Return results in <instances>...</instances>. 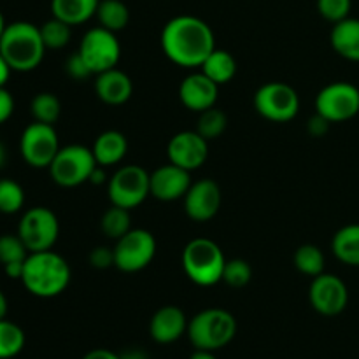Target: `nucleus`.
I'll return each mask as SVG.
<instances>
[{"label":"nucleus","instance_id":"obj_1","mask_svg":"<svg viewBox=\"0 0 359 359\" xmlns=\"http://www.w3.org/2000/svg\"><path fill=\"white\" fill-rule=\"evenodd\" d=\"M161 49L175 65L202 67L207 56L216 49L212 28L195 16H177L161 32Z\"/></svg>","mask_w":359,"mask_h":359},{"label":"nucleus","instance_id":"obj_2","mask_svg":"<svg viewBox=\"0 0 359 359\" xmlns=\"http://www.w3.org/2000/svg\"><path fill=\"white\" fill-rule=\"evenodd\" d=\"M21 283L39 298H53L67 290L70 283V266L60 255L49 251L30 252L25 259Z\"/></svg>","mask_w":359,"mask_h":359},{"label":"nucleus","instance_id":"obj_3","mask_svg":"<svg viewBox=\"0 0 359 359\" xmlns=\"http://www.w3.org/2000/svg\"><path fill=\"white\" fill-rule=\"evenodd\" d=\"M41 28L28 21L7 25L0 39V55L9 63L11 70L30 72L41 65L46 53Z\"/></svg>","mask_w":359,"mask_h":359},{"label":"nucleus","instance_id":"obj_4","mask_svg":"<svg viewBox=\"0 0 359 359\" xmlns=\"http://www.w3.org/2000/svg\"><path fill=\"white\" fill-rule=\"evenodd\" d=\"M224 265L223 251L209 238H193L182 251V269L196 286H214L223 280Z\"/></svg>","mask_w":359,"mask_h":359},{"label":"nucleus","instance_id":"obj_5","mask_svg":"<svg viewBox=\"0 0 359 359\" xmlns=\"http://www.w3.org/2000/svg\"><path fill=\"white\" fill-rule=\"evenodd\" d=\"M189 342L200 351H214L228 346L237 333V321L223 309H207L188 323Z\"/></svg>","mask_w":359,"mask_h":359},{"label":"nucleus","instance_id":"obj_6","mask_svg":"<svg viewBox=\"0 0 359 359\" xmlns=\"http://www.w3.org/2000/svg\"><path fill=\"white\" fill-rule=\"evenodd\" d=\"M97 165L93 151L74 144V146L60 147L58 154L49 165V174L58 186L76 188V186L90 181Z\"/></svg>","mask_w":359,"mask_h":359},{"label":"nucleus","instance_id":"obj_7","mask_svg":"<svg viewBox=\"0 0 359 359\" xmlns=\"http://www.w3.org/2000/svg\"><path fill=\"white\" fill-rule=\"evenodd\" d=\"M18 235L27 245L28 252L49 251L58 241V217L48 207H34L21 217Z\"/></svg>","mask_w":359,"mask_h":359},{"label":"nucleus","instance_id":"obj_8","mask_svg":"<svg viewBox=\"0 0 359 359\" xmlns=\"http://www.w3.org/2000/svg\"><path fill=\"white\" fill-rule=\"evenodd\" d=\"M151 174H147L139 165H126L121 167L109 181V200L112 205L123 209L139 207L151 195L149 184Z\"/></svg>","mask_w":359,"mask_h":359},{"label":"nucleus","instance_id":"obj_9","mask_svg":"<svg viewBox=\"0 0 359 359\" xmlns=\"http://www.w3.org/2000/svg\"><path fill=\"white\" fill-rule=\"evenodd\" d=\"M255 107L269 121L284 123L293 119L300 111V98L294 88L286 83H266L256 91Z\"/></svg>","mask_w":359,"mask_h":359},{"label":"nucleus","instance_id":"obj_10","mask_svg":"<svg viewBox=\"0 0 359 359\" xmlns=\"http://www.w3.org/2000/svg\"><path fill=\"white\" fill-rule=\"evenodd\" d=\"M20 151L23 160L34 168H49L60 151L58 133L55 126L46 123H32L21 133Z\"/></svg>","mask_w":359,"mask_h":359},{"label":"nucleus","instance_id":"obj_11","mask_svg":"<svg viewBox=\"0 0 359 359\" xmlns=\"http://www.w3.org/2000/svg\"><path fill=\"white\" fill-rule=\"evenodd\" d=\"M156 255V241L147 230H130L116 241L114 266L121 272L133 273L146 269Z\"/></svg>","mask_w":359,"mask_h":359},{"label":"nucleus","instance_id":"obj_12","mask_svg":"<svg viewBox=\"0 0 359 359\" xmlns=\"http://www.w3.org/2000/svg\"><path fill=\"white\" fill-rule=\"evenodd\" d=\"M79 53L93 74H102L118 65L121 48L114 32L104 27L86 32L79 46Z\"/></svg>","mask_w":359,"mask_h":359},{"label":"nucleus","instance_id":"obj_13","mask_svg":"<svg viewBox=\"0 0 359 359\" xmlns=\"http://www.w3.org/2000/svg\"><path fill=\"white\" fill-rule=\"evenodd\" d=\"M316 112L330 123H342L359 112V90L351 83H333L316 97Z\"/></svg>","mask_w":359,"mask_h":359},{"label":"nucleus","instance_id":"obj_14","mask_svg":"<svg viewBox=\"0 0 359 359\" xmlns=\"http://www.w3.org/2000/svg\"><path fill=\"white\" fill-rule=\"evenodd\" d=\"M309 298L316 312L321 316H339L344 312L349 302V291H347L346 283L340 277L333 273H319L314 277L309 291Z\"/></svg>","mask_w":359,"mask_h":359},{"label":"nucleus","instance_id":"obj_15","mask_svg":"<svg viewBox=\"0 0 359 359\" xmlns=\"http://www.w3.org/2000/svg\"><path fill=\"white\" fill-rule=\"evenodd\" d=\"M167 154L170 163L191 172L202 167L209 156V140L203 139L198 132L175 133L167 146Z\"/></svg>","mask_w":359,"mask_h":359},{"label":"nucleus","instance_id":"obj_16","mask_svg":"<svg viewBox=\"0 0 359 359\" xmlns=\"http://www.w3.org/2000/svg\"><path fill=\"white\" fill-rule=\"evenodd\" d=\"M221 207V189L212 179H202L191 184L184 196L186 214L193 221L205 223L212 219Z\"/></svg>","mask_w":359,"mask_h":359},{"label":"nucleus","instance_id":"obj_17","mask_svg":"<svg viewBox=\"0 0 359 359\" xmlns=\"http://www.w3.org/2000/svg\"><path fill=\"white\" fill-rule=\"evenodd\" d=\"M151 195L161 202H172V200L184 198L188 189L191 188L189 172L177 167L174 163L163 165L156 168L149 177Z\"/></svg>","mask_w":359,"mask_h":359},{"label":"nucleus","instance_id":"obj_18","mask_svg":"<svg viewBox=\"0 0 359 359\" xmlns=\"http://www.w3.org/2000/svg\"><path fill=\"white\" fill-rule=\"evenodd\" d=\"M217 84L203 72H195L186 77L179 86V98L189 111L202 112L216 105Z\"/></svg>","mask_w":359,"mask_h":359},{"label":"nucleus","instance_id":"obj_19","mask_svg":"<svg viewBox=\"0 0 359 359\" xmlns=\"http://www.w3.org/2000/svg\"><path fill=\"white\" fill-rule=\"evenodd\" d=\"M188 332L184 312L175 305H167L154 312L149 325V333L158 344H174Z\"/></svg>","mask_w":359,"mask_h":359},{"label":"nucleus","instance_id":"obj_20","mask_svg":"<svg viewBox=\"0 0 359 359\" xmlns=\"http://www.w3.org/2000/svg\"><path fill=\"white\" fill-rule=\"evenodd\" d=\"M95 91H97V97L104 104L121 105L128 102L130 97H132L133 84L132 79L125 72H121V70L114 67V69L97 74Z\"/></svg>","mask_w":359,"mask_h":359},{"label":"nucleus","instance_id":"obj_21","mask_svg":"<svg viewBox=\"0 0 359 359\" xmlns=\"http://www.w3.org/2000/svg\"><path fill=\"white\" fill-rule=\"evenodd\" d=\"M91 151H93V156L98 165L111 167V165L119 163L126 156L128 140L118 130H107L97 137Z\"/></svg>","mask_w":359,"mask_h":359},{"label":"nucleus","instance_id":"obj_22","mask_svg":"<svg viewBox=\"0 0 359 359\" xmlns=\"http://www.w3.org/2000/svg\"><path fill=\"white\" fill-rule=\"evenodd\" d=\"M332 46L342 58L359 62V20L346 18L332 30Z\"/></svg>","mask_w":359,"mask_h":359},{"label":"nucleus","instance_id":"obj_23","mask_svg":"<svg viewBox=\"0 0 359 359\" xmlns=\"http://www.w3.org/2000/svg\"><path fill=\"white\" fill-rule=\"evenodd\" d=\"M100 0H51V13L70 27L81 25L97 14Z\"/></svg>","mask_w":359,"mask_h":359},{"label":"nucleus","instance_id":"obj_24","mask_svg":"<svg viewBox=\"0 0 359 359\" xmlns=\"http://www.w3.org/2000/svg\"><path fill=\"white\" fill-rule=\"evenodd\" d=\"M202 72L205 74L209 79H212L217 86L221 84L230 83L237 74V62L231 56V53L224 51V49H214L205 62L202 63Z\"/></svg>","mask_w":359,"mask_h":359},{"label":"nucleus","instance_id":"obj_25","mask_svg":"<svg viewBox=\"0 0 359 359\" xmlns=\"http://www.w3.org/2000/svg\"><path fill=\"white\" fill-rule=\"evenodd\" d=\"M337 259L349 266H359V224H347L340 228L332 242Z\"/></svg>","mask_w":359,"mask_h":359},{"label":"nucleus","instance_id":"obj_26","mask_svg":"<svg viewBox=\"0 0 359 359\" xmlns=\"http://www.w3.org/2000/svg\"><path fill=\"white\" fill-rule=\"evenodd\" d=\"M97 18L100 21V27L107 28L111 32H119L128 25L130 11L125 2L121 0H100L97 9Z\"/></svg>","mask_w":359,"mask_h":359},{"label":"nucleus","instance_id":"obj_27","mask_svg":"<svg viewBox=\"0 0 359 359\" xmlns=\"http://www.w3.org/2000/svg\"><path fill=\"white\" fill-rule=\"evenodd\" d=\"M294 266L309 277H318L325 272V255L312 244L300 245L294 252Z\"/></svg>","mask_w":359,"mask_h":359},{"label":"nucleus","instance_id":"obj_28","mask_svg":"<svg viewBox=\"0 0 359 359\" xmlns=\"http://www.w3.org/2000/svg\"><path fill=\"white\" fill-rule=\"evenodd\" d=\"M25 347V333L14 323L0 319V359L18 356Z\"/></svg>","mask_w":359,"mask_h":359},{"label":"nucleus","instance_id":"obj_29","mask_svg":"<svg viewBox=\"0 0 359 359\" xmlns=\"http://www.w3.org/2000/svg\"><path fill=\"white\" fill-rule=\"evenodd\" d=\"M30 107L35 121L46 123V125H55L60 118V112H62V104H60L58 97L48 93V91L35 95Z\"/></svg>","mask_w":359,"mask_h":359},{"label":"nucleus","instance_id":"obj_30","mask_svg":"<svg viewBox=\"0 0 359 359\" xmlns=\"http://www.w3.org/2000/svg\"><path fill=\"white\" fill-rule=\"evenodd\" d=\"M102 231L107 235L109 238H121L123 235L128 233L132 228H130V212L128 209H123V207L112 205L107 212L102 217Z\"/></svg>","mask_w":359,"mask_h":359},{"label":"nucleus","instance_id":"obj_31","mask_svg":"<svg viewBox=\"0 0 359 359\" xmlns=\"http://www.w3.org/2000/svg\"><path fill=\"white\" fill-rule=\"evenodd\" d=\"M226 125H228L226 114H224L221 109L210 107L200 112L196 132H198L203 139L212 140V139H217V137L226 130Z\"/></svg>","mask_w":359,"mask_h":359},{"label":"nucleus","instance_id":"obj_32","mask_svg":"<svg viewBox=\"0 0 359 359\" xmlns=\"http://www.w3.org/2000/svg\"><path fill=\"white\" fill-rule=\"evenodd\" d=\"M41 35L48 49H62L70 41V25L53 16L41 27Z\"/></svg>","mask_w":359,"mask_h":359},{"label":"nucleus","instance_id":"obj_33","mask_svg":"<svg viewBox=\"0 0 359 359\" xmlns=\"http://www.w3.org/2000/svg\"><path fill=\"white\" fill-rule=\"evenodd\" d=\"M25 203L23 188L13 179L0 181V212L16 214L20 212Z\"/></svg>","mask_w":359,"mask_h":359},{"label":"nucleus","instance_id":"obj_34","mask_svg":"<svg viewBox=\"0 0 359 359\" xmlns=\"http://www.w3.org/2000/svg\"><path fill=\"white\" fill-rule=\"evenodd\" d=\"M27 256L28 249L20 238V235H2L0 237V263L2 265L25 262Z\"/></svg>","mask_w":359,"mask_h":359},{"label":"nucleus","instance_id":"obj_35","mask_svg":"<svg viewBox=\"0 0 359 359\" xmlns=\"http://www.w3.org/2000/svg\"><path fill=\"white\" fill-rule=\"evenodd\" d=\"M252 277V270L245 259H230L223 270V280L231 287L248 286Z\"/></svg>","mask_w":359,"mask_h":359},{"label":"nucleus","instance_id":"obj_36","mask_svg":"<svg viewBox=\"0 0 359 359\" xmlns=\"http://www.w3.org/2000/svg\"><path fill=\"white\" fill-rule=\"evenodd\" d=\"M351 4V0H318V11L325 20L339 23L349 18Z\"/></svg>","mask_w":359,"mask_h":359},{"label":"nucleus","instance_id":"obj_37","mask_svg":"<svg viewBox=\"0 0 359 359\" xmlns=\"http://www.w3.org/2000/svg\"><path fill=\"white\" fill-rule=\"evenodd\" d=\"M67 72H69L70 77H74V79H86V77L93 76V72L90 70V67H88V63L84 62V58L81 56V53H74V55H70V58L67 60Z\"/></svg>","mask_w":359,"mask_h":359},{"label":"nucleus","instance_id":"obj_38","mask_svg":"<svg viewBox=\"0 0 359 359\" xmlns=\"http://www.w3.org/2000/svg\"><path fill=\"white\" fill-rule=\"evenodd\" d=\"M90 263L91 266L98 270H105L109 266L114 265V249L109 248H95L93 251L90 252Z\"/></svg>","mask_w":359,"mask_h":359},{"label":"nucleus","instance_id":"obj_39","mask_svg":"<svg viewBox=\"0 0 359 359\" xmlns=\"http://www.w3.org/2000/svg\"><path fill=\"white\" fill-rule=\"evenodd\" d=\"M14 112V98L6 88H0V125L6 123Z\"/></svg>","mask_w":359,"mask_h":359},{"label":"nucleus","instance_id":"obj_40","mask_svg":"<svg viewBox=\"0 0 359 359\" xmlns=\"http://www.w3.org/2000/svg\"><path fill=\"white\" fill-rule=\"evenodd\" d=\"M330 128V121L328 119L323 118L321 114L316 112V116H312L311 121H309V132L312 133L314 137H323Z\"/></svg>","mask_w":359,"mask_h":359},{"label":"nucleus","instance_id":"obj_41","mask_svg":"<svg viewBox=\"0 0 359 359\" xmlns=\"http://www.w3.org/2000/svg\"><path fill=\"white\" fill-rule=\"evenodd\" d=\"M83 359H121V354H116L107 349H95L90 351Z\"/></svg>","mask_w":359,"mask_h":359},{"label":"nucleus","instance_id":"obj_42","mask_svg":"<svg viewBox=\"0 0 359 359\" xmlns=\"http://www.w3.org/2000/svg\"><path fill=\"white\" fill-rule=\"evenodd\" d=\"M23 269H25V262H16V263H9V265H4V270H6V273L11 277V279L21 280Z\"/></svg>","mask_w":359,"mask_h":359},{"label":"nucleus","instance_id":"obj_43","mask_svg":"<svg viewBox=\"0 0 359 359\" xmlns=\"http://www.w3.org/2000/svg\"><path fill=\"white\" fill-rule=\"evenodd\" d=\"M9 74H11V67L9 63L6 62L2 55H0V88L6 86L7 79H9Z\"/></svg>","mask_w":359,"mask_h":359},{"label":"nucleus","instance_id":"obj_44","mask_svg":"<svg viewBox=\"0 0 359 359\" xmlns=\"http://www.w3.org/2000/svg\"><path fill=\"white\" fill-rule=\"evenodd\" d=\"M189 359H217L216 356H214L212 353H210V351H200V349H196L195 353L191 354V358Z\"/></svg>","mask_w":359,"mask_h":359},{"label":"nucleus","instance_id":"obj_45","mask_svg":"<svg viewBox=\"0 0 359 359\" xmlns=\"http://www.w3.org/2000/svg\"><path fill=\"white\" fill-rule=\"evenodd\" d=\"M121 359H146V354L142 351H128V353L121 354Z\"/></svg>","mask_w":359,"mask_h":359},{"label":"nucleus","instance_id":"obj_46","mask_svg":"<svg viewBox=\"0 0 359 359\" xmlns=\"http://www.w3.org/2000/svg\"><path fill=\"white\" fill-rule=\"evenodd\" d=\"M7 314V298L6 294L2 293V290H0V319L6 318Z\"/></svg>","mask_w":359,"mask_h":359},{"label":"nucleus","instance_id":"obj_47","mask_svg":"<svg viewBox=\"0 0 359 359\" xmlns=\"http://www.w3.org/2000/svg\"><path fill=\"white\" fill-rule=\"evenodd\" d=\"M6 20H4V16H2V13H0V39H2V34H4V30H6Z\"/></svg>","mask_w":359,"mask_h":359},{"label":"nucleus","instance_id":"obj_48","mask_svg":"<svg viewBox=\"0 0 359 359\" xmlns=\"http://www.w3.org/2000/svg\"><path fill=\"white\" fill-rule=\"evenodd\" d=\"M4 161H6V149H4V146L0 144V168H2Z\"/></svg>","mask_w":359,"mask_h":359}]
</instances>
